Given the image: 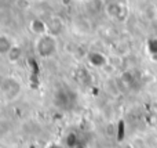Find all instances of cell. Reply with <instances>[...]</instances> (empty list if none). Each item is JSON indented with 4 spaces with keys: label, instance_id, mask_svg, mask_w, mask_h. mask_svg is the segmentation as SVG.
I'll return each instance as SVG.
<instances>
[{
    "label": "cell",
    "instance_id": "cell-1",
    "mask_svg": "<svg viewBox=\"0 0 157 148\" xmlns=\"http://www.w3.org/2000/svg\"><path fill=\"white\" fill-rule=\"evenodd\" d=\"M35 51L41 58H51L58 51V39L51 33H44L37 36L35 42Z\"/></svg>",
    "mask_w": 157,
    "mask_h": 148
},
{
    "label": "cell",
    "instance_id": "cell-2",
    "mask_svg": "<svg viewBox=\"0 0 157 148\" xmlns=\"http://www.w3.org/2000/svg\"><path fill=\"white\" fill-rule=\"evenodd\" d=\"M105 13L108 17H110L112 19H125L128 13V8L124 3L121 2H116V0H112V2H108L105 4Z\"/></svg>",
    "mask_w": 157,
    "mask_h": 148
},
{
    "label": "cell",
    "instance_id": "cell-3",
    "mask_svg": "<svg viewBox=\"0 0 157 148\" xmlns=\"http://www.w3.org/2000/svg\"><path fill=\"white\" fill-rule=\"evenodd\" d=\"M47 26H48V33L57 36V38L65 30V24H63V21L58 15L51 17L50 21H47Z\"/></svg>",
    "mask_w": 157,
    "mask_h": 148
},
{
    "label": "cell",
    "instance_id": "cell-4",
    "mask_svg": "<svg viewBox=\"0 0 157 148\" xmlns=\"http://www.w3.org/2000/svg\"><path fill=\"white\" fill-rule=\"evenodd\" d=\"M29 30L36 36H41L44 33L48 32V26H47V22L43 21L41 18H33L29 22Z\"/></svg>",
    "mask_w": 157,
    "mask_h": 148
},
{
    "label": "cell",
    "instance_id": "cell-5",
    "mask_svg": "<svg viewBox=\"0 0 157 148\" xmlns=\"http://www.w3.org/2000/svg\"><path fill=\"white\" fill-rule=\"evenodd\" d=\"M14 40L10 35L7 33H0V55L7 57V54L10 53V50L14 47Z\"/></svg>",
    "mask_w": 157,
    "mask_h": 148
},
{
    "label": "cell",
    "instance_id": "cell-6",
    "mask_svg": "<svg viewBox=\"0 0 157 148\" xmlns=\"http://www.w3.org/2000/svg\"><path fill=\"white\" fill-rule=\"evenodd\" d=\"M21 90V86H19V83L17 82L14 78H6L4 79V86H3V91L6 93V96L10 97V98H13V91H15L17 94H18V91Z\"/></svg>",
    "mask_w": 157,
    "mask_h": 148
},
{
    "label": "cell",
    "instance_id": "cell-7",
    "mask_svg": "<svg viewBox=\"0 0 157 148\" xmlns=\"http://www.w3.org/2000/svg\"><path fill=\"white\" fill-rule=\"evenodd\" d=\"M88 61H90V64H91V65L97 66V68H102V66L106 65V62H108V58H106L103 54H101V53L94 51V53H90Z\"/></svg>",
    "mask_w": 157,
    "mask_h": 148
},
{
    "label": "cell",
    "instance_id": "cell-8",
    "mask_svg": "<svg viewBox=\"0 0 157 148\" xmlns=\"http://www.w3.org/2000/svg\"><path fill=\"white\" fill-rule=\"evenodd\" d=\"M146 53L149 54L150 60L157 62V35L146 40Z\"/></svg>",
    "mask_w": 157,
    "mask_h": 148
},
{
    "label": "cell",
    "instance_id": "cell-9",
    "mask_svg": "<svg viewBox=\"0 0 157 148\" xmlns=\"http://www.w3.org/2000/svg\"><path fill=\"white\" fill-rule=\"evenodd\" d=\"M120 82L125 86V87H130L134 82H135V75L132 71H125L123 72V75L120 76Z\"/></svg>",
    "mask_w": 157,
    "mask_h": 148
},
{
    "label": "cell",
    "instance_id": "cell-10",
    "mask_svg": "<svg viewBox=\"0 0 157 148\" xmlns=\"http://www.w3.org/2000/svg\"><path fill=\"white\" fill-rule=\"evenodd\" d=\"M21 53H22V50H21V47L18 46V44H14V47L10 50V53L7 54V58H8V61L10 62H17V61L19 60V57H21Z\"/></svg>",
    "mask_w": 157,
    "mask_h": 148
},
{
    "label": "cell",
    "instance_id": "cell-11",
    "mask_svg": "<svg viewBox=\"0 0 157 148\" xmlns=\"http://www.w3.org/2000/svg\"><path fill=\"white\" fill-rule=\"evenodd\" d=\"M46 148H65V147H63L62 144H59V143H50Z\"/></svg>",
    "mask_w": 157,
    "mask_h": 148
},
{
    "label": "cell",
    "instance_id": "cell-12",
    "mask_svg": "<svg viewBox=\"0 0 157 148\" xmlns=\"http://www.w3.org/2000/svg\"><path fill=\"white\" fill-rule=\"evenodd\" d=\"M124 148H132V147H131V146H127V147H124Z\"/></svg>",
    "mask_w": 157,
    "mask_h": 148
}]
</instances>
